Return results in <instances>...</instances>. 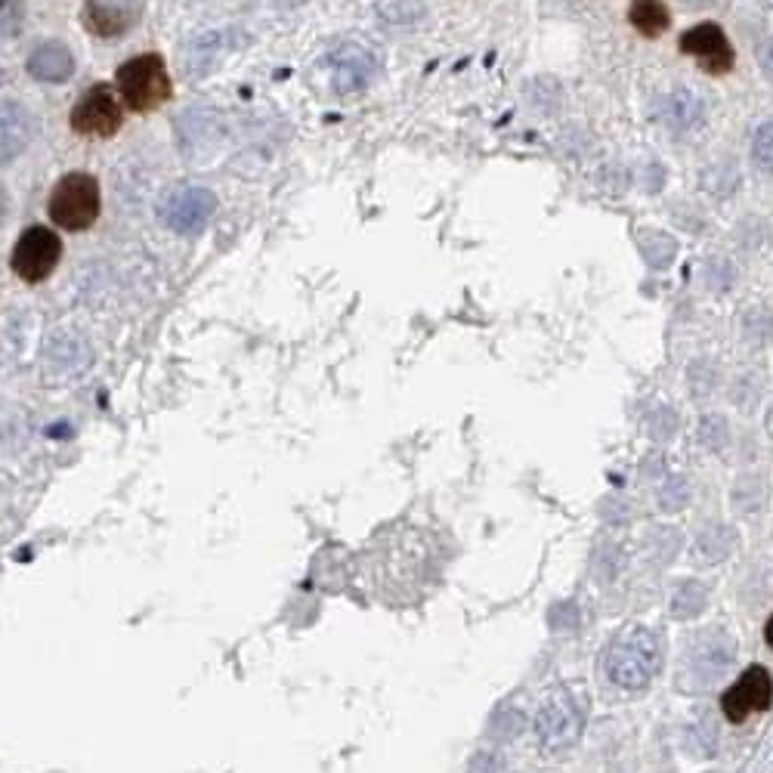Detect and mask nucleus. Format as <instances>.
Masks as SVG:
<instances>
[{
	"label": "nucleus",
	"mask_w": 773,
	"mask_h": 773,
	"mask_svg": "<svg viewBox=\"0 0 773 773\" xmlns=\"http://www.w3.org/2000/svg\"><path fill=\"white\" fill-rule=\"evenodd\" d=\"M656 668H659V644L637 625L616 637V644L609 647L607 675L619 687H628V691L644 687L649 677L656 675Z\"/></svg>",
	"instance_id": "f257e3e1"
},
{
	"label": "nucleus",
	"mask_w": 773,
	"mask_h": 773,
	"mask_svg": "<svg viewBox=\"0 0 773 773\" xmlns=\"http://www.w3.org/2000/svg\"><path fill=\"white\" fill-rule=\"evenodd\" d=\"M118 90L134 111H155L158 106H165L174 94L165 59L146 53L125 62L118 69Z\"/></svg>",
	"instance_id": "f03ea898"
},
{
	"label": "nucleus",
	"mask_w": 773,
	"mask_h": 773,
	"mask_svg": "<svg viewBox=\"0 0 773 773\" xmlns=\"http://www.w3.org/2000/svg\"><path fill=\"white\" fill-rule=\"evenodd\" d=\"M99 217V183L90 174H69L50 195V221L62 229L81 233Z\"/></svg>",
	"instance_id": "7ed1b4c3"
},
{
	"label": "nucleus",
	"mask_w": 773,
	"mask_h": 773,
	"mask_svg": "<svg viewBox=\"0 0 773 773\" xmlns=\"http://www.w3.org/2000/svg\"><path fill=\"white\" fill-rule=\"evenodd\" d=\"M217 211V195L202 186H174L162 195L158 202V217L165 221L167 229L180 235H193L205 229L211 214Z\"/></svg>",
	"instance_id": "20e7f679"
},
{
	"label": "nucleus",
	"mask_w": 773,
	"mask_h": 773,
	"mask_svg": "<svg viewBox=\"0 0 773 773\" xmlns=\"http://www.w3.org/2000/svg\"><path fill=\"white\" fill-rule=\"evenodd\" d=\"M71 130L81 137H115L121 130L125 111H121V99L111 90L109 84H97L90 87L78 106L69 115Z\"/></svg>",
	"instance_id": "39448f33"
},
{
	"label": "nucleus",
	"mask_w": 773,
	"mask_h": 773,
	"mask_svg": "<svg viewBox=\"0 0 773 773\" xmlns=\"http://www.w3.org/2000/svg\"><path fill=\"white\" fill-rule=\"evenodd\" d=\"M62 257V242L53 229L47 226H31L19 235L13 248V273L22 282L38 285L56 270V263Z\"/></svg>",
	"instance_id": "423d86ee"
},
{
	"label": "nucleus",
	"mask_w": 773,
	"mask_h": 773,
	"mask_svg": "<svg viewBox=\"0 0 773 773\" xmlns=\"http://www.w3.org/2000/svg\"><path fill=\"white\" fill-rule=\"evenodd\" d=\"M773 703V677L764 665H752L743 675L736 677L731 691L721 696V712L731 724H743L752 715L767 712Z\"/></svg>",
	"instance_id": "0eeeda50"
},
{
	"label": "nucleus",
	"mask_w": 773,
	"mask_h": 773,
	"mask_svg": "<svg viewBox=\"0 0 773 773\" xmlns=\"http://www.w3.org/2000/svg\"><path fill=\"white\" fill-rule=\"evenodd\" d=\"M681 50L699 62L708 75H727L733 69V47L718 22H699L681 35Z\"/></svg>",
	"instance_id": "6e6552de"
},
{
	"label": "nucleus",
	"mask_w": 773,
	"mask_h": 773,
	"mask_svg": "<svg viewBox=\"0 0 773 773\" xmlns=\"http://www.w3.org/2000/svg\"><path fill=\"white\" fill-rule=\"evenodd\" d=\"M35 134H38L35 115L26 106L3 99L0 102V165H7V162H13L16 155L26 153Z\"/></svg>",
	"instance_id": "1a4fd4ad"
},
{
	"label": "nucleus",
	"mask_w": 773,
	"mask_h": 773,
	"mask_svg": "<svg viewBox=\"0 0 773 773\" xmlns=\"http://www.w3.org/2000/svg\"><path fill=\"white\" fill-rule=\"evenodd\" d=\"M139 19V0H90L84 7V26L99 38L125 35Z\"/></svg>",
	"instance_id": "9d476101"
},
{
	"label": "nucleus",
	"mask_w": 773,
	"mask_h": 773,
	"mask_svg": "<svg viewBox=\"0 0 773 773\" xmlns=\"http://www.w3.org/2000/svg\"><path fill=\"white\" fill-rule=\"evenodd\" d=\"M28 71L38 81H66V78H71V71H75V56L62 43H43L28 59Z\"/></svg>",
	"instance_id": "9b49d317"
},
{
	"label": "nucleus",
	"mask_w": 773,
	"mask_h": 773,
	"mask_svg": "<svg viewBox=\"0 0 773 773\" xmlns=\"http://www.w3.org/2000/svg\"><path fill=\"white\" fill-rule=\"evenodd\" d=\"M539 736L545 740V746H567L579 736V715H573V708L564 703L548 705L539 718Z\"/></svg>",
	"instance_id": "f8f14e48"
},
{
	"label": "nucleus",
	"mask_w": 773,
	"mask_h": 773,
	"mask_svg": "<svg viewBox=\"0 0 773 773\" xmlns=\"http://www.w3.org/2000/svg\"><path fill=\"white\" fill-rule=\"evenodd\" d=\"M628 22L644 38H663L668 26H672V13L663 0H632L628 7Z\"/></svg>",
	"instance_id": "ddd939ff"
},
{
	"label": "nucleus",
	"mask_w": 773,
	"mask_h": 773,
	"mask_svg": "<svg viewBox=\"0 0 773 773\" xmlns=\"http://www.w3.org/2000/svg\"><path fill=\"white\" fill-rule=\"evenodd\" d=\"M26 26V0H0V38H16Z\"/></svg>",
	"instance_id": "4468645a"
},
{
	"label": "nucleus",
	"mask_w": 773,
	"mask_h": 773,
	"mask_svg": "<svg viewBox=\"0 0 773 773\" xmlns=\"http://www.w3.org/2000/svg\"><path fill=\"white\" fill-rule=\"evenodd\" d=\"M761 62H764V69H767V75L773 78V41L764 43V50H761Z\"/></svg>",
	"instance_id": "2eb2a0df"
},
{
	"label": "nucleus",
	"mask_w": 773,
	"mask_h": 773,
	"mask_svg": "<svg viewBox=\"0 0 773 773\" xmlns=\"http://www.w3.org/2000/svg\"><path fill=\"white\" fill-rule=\"evenodd\" d=\"M7 207H10V202H7V189L0 186V221L7 217Z\"/></svg>",
	"instance_id": "dca6fc26"
},
{
	"label": "nucleus",
	"mask_w": 773,
	"mask_h": 773,
	"mask_svg": "<svg viewBox=\"0 0 773 773\" xmlns=\"http://www.w3.org/2000/svg\"><path fill=\"white\" fill-rule=\"evenodd\" d=\"M764 640H767V647L773 649V616L767 619V625H764Z\"/></svg>",
	"instance_id": "f3484780"
},
{
	"label": "nucleus",
	"mask_w": 773,
	"mask_h": 773,
	"mask_svg": "<svg viewBox=\"0 0 773 773\" xmlns=\"http://www.w3.org/2000/svg\"><path fill=\"white\" fill-rule=\"evenodd\" d=\"M3 81H7V75H3V69H0V84H3Z\"/></svg>",
	"instance_id": "a211bd4d"
},
{
	"label": "nucleus",
	"mask_w": 773,
	"mask_h": 773,
	"mask_svg": "<svg viewBox=\"0 0 773 773\" xmlns=\"http://www.w3.org/2000/svg\"><path fill=\"white\" fill-rule=\"evenodd\" d=\"M691 3H696V0H691Z\"/></svg>",
	"instance_id": "6ab92c4d"
}]
</instances>
